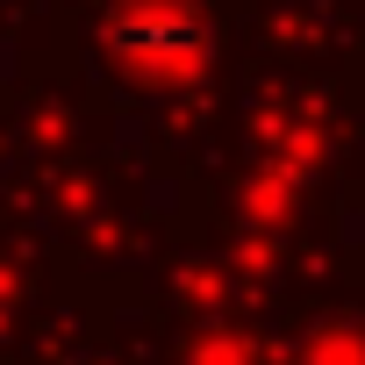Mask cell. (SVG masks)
Masks as SVG:
<instances>
[{"label":"cell","mask_w":365,"mask_h":365,"mask_svg":"<svg viewBox=\"0 0 365 365\" xmlns=\"http://www.w3.org/2000/svg\"><path fill=\"white\" fill-rule=\"evenodd\" d=\"M129 58H201V22L194 15H165V8H143L122 22L115 36Z\"/></svg>","instance_id":"1"}]
</instances>
